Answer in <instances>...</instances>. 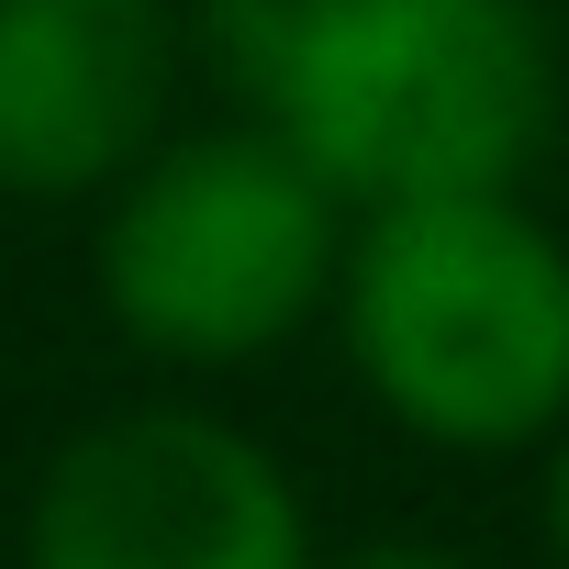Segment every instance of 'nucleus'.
Here are the masks:
<instances>
[{"instance_id": "f257e3e1", "label": "nucleus", "mask_w": 569, "mask_h": 569, "mask_svg": "<svg viewBox=\"0 0 569 569\" xmlns=\"http://www.w3.org/2000/svg\"><path fill=\"white\" fill-rule=\"evenodd\" d=\"M201 46L347 212L525 190L569 112L547 0H201Z\"/></svg>"}, {"instance_id": "f03ea898", "label": "nucleus", "mask_w": 569, "mask_h": 569, "mask_svg": "<svg viewBox=\"0 0 569 569\" xmlns=\"http://www.w3.org/2000/svg\"><path fill=\"white\" fill-rule=\"evenodd\" d=\"M336 336L358 391L458 458H513L569 425V234L525 190L347 212Z\"/></svg>"}, {"instance_id": "7ed1b4c3", "label": "nucleus", "mask_w": 569, "mask_h": 569, "mask_svg": "<svg viewBox=\"0 0 569 569\" xmlns=\"http://www.w3.org/2000/svg\"><path fill=\"white\" fill-rule=\"evenodd\" d=\"M101 201V313L168 369H246L336 302L347 201L268 123L157 134Z\"/></svg>"}, {"instance_id": "20e7f679", "label": "nucleus", "mask_w": 569, "mask_h": 569, "mask_svg": "<svg viewBox=\"0 0 569 569\" xmlns=\"http://www.w3.org/2000/svg\"><path fill=\"white\" fill-rule=\"evenodd\" d=\"M313 502L246 425L146 402L68 436L23 513V569H313Z\"/></svg>"}, {"instance_id": "39448f33", "label": "nucleus", "mask_w": 569, "mask_h": 569, "mask_svg": "<svg viewBox=\"0 0 569 569\" xmlns=\"http://www.w3.org/2000/svg\"><path fill=\"white\" fill-rule=\"evenodd\" d=\"M179 101L168 0H0V190L101 201Z\"/></svg>"}, {"instance_id": "423d86ee", "label": "nucleus", "mask_w": 569, "mask_h": 569, "mask_svg": "<svg viewBox=\"0 0 569 569\" xmlns=\"http://www.w3.org/2000/svg\"><path fill=\"white\" fill-rule=\"evenodd\" d=\"M313 569H469L447 536H369V547H347V558H313Z\"/></svg>"}, {"instance_id": "0eeeda50", "label": "nucleus", "mask_w": 569, "mask_h": 569, "mask_svg": "<svg viewBox=\"0 0 569 569\" xmlns=\"http://www.w3.org/2000/svg\"><path fill=\"white\" fill-rule=\"evenodd\" d=\"M536 513H547V547H558V569H569V425L547 436V469H536Z\"/></svg>"}]
</instances>
